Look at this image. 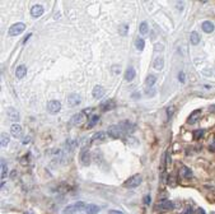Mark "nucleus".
Returning <instances> with one entry per match:
<instances>
[{"label":"nucleus","mask_w":215,"mask_h":214,"mask_svg":"<svg viewBox=\"0 0 215 214\" xmlns=\"http://www.w3.org/2000/svg\"><path fill=\"white\" fill-rule=\"evenodd\" d=\"M159 209V210H172V209L174 208V204L172 203L171 200H167V199H163L159 204H158V207H157Z\"/></svg>","instance_id":"0eeeda50"},{"label":"nucleus","mask_w":215,"mask_h":214,"mask_svg":"<svg viewBox=\"0 0 215 214\" xmlns=\"http://www.w3.org/2000/svg\"><path fill=\"white\" fill-rule=\"evenodd\" d=\"M75 212H78V210H76V208H75L74 204H73V205L65 207L63 209V214H75Z\"/></svg>","instance_id":"a878e982"},{"label":"nucleus","mask_w":215,"mask_h":214,"mask_svg":"<svg viewBox=\"0 0 215 214\" xmlns=\"http://www.w3.org/2000/svg\"><path fill=\"white\" fill-rule=\"evenodd\" d=\"M10 133L14 138H21L23 135V129L19 124H13L10 126Z\"/></svg>","instance_id":"9d476101"},{"label":"nucleus","mask_w":215,"mask_h":214,"mask_svg":"<svg viewBox=\"0 0 215 214\" xmlns=\"http://www.w3.org/2000/svg\"><path fill=\"white\" fill-rule=\"evenodd\" d=\"M8 167H7V163H5V161L1 159V175H0V177H1V180H4L8 176Z\"/></svg>","instance_id":"bb28decb"},{"label":"nucleus","mask_w":215,"mask_h":214,"mask_svg":"<svg viewBox=\"0 0 215 214\" xmlns=\"http://www.w3.org/2000/svg\"><path fill=\"white\" fill-rule=\"evenodd\" d=\"M101 210L98 205H95V204H88L87 208H85V212L87 214H98V212Z\"/></svg>","instance_id":"aec40b11"},{"label":"nucleus","mask_w":215,"mask_h":214,"mask_svg":"<svg viewBox=\"0 0 215 214\" xmlns=\"http://www.w3.org/2000/svg\"><path fill=\"white\" fill-rule=\"evenodd\" d=\"M60 110H61V103L59 101H50L47 103V111L50 113H52V115L60 112Z\"/></svg>","instance_id":"20e7f679"},{"label":"nucleus","mask_w":215,"mask_h":214,"mask_svg":"<svg viewBox=\"0 0 215 214\" xmlns=\"http://www.w3.org/2000/svg\"><path fill=\"white\" fill-rule=\"evenodd\" d=\"M181 176H182L183 178H188L192 176V172H191V170L187 168V167H183L182 170H181Z\"/></svg>","instance_id":"7c9ffc66"},{"label":"nucleus","mask_w":215,"mask_h":214,"mask_svg":"<svg viewBox=\"0 0 215 214\" xmlns=\"http://www.w3.org/2000/svg\"><path fill=\"white\" fill-rule=\"evenodd\" d=\"M148 31H149V27H148V23L146 22H141L140 26H139V32L141 35H146Z\"/></svg>","instance_id":"c756f323"},{"label":"nucleus","mask_w":215,"mask_h":214,"mask_svg":"<svg viewBox=\"0 0 215 214\" xmlns=\"http://www.w3.org/2000/svg\"><path fill=\"white\" fill-rule=\"evenodd\" d=\"M24 214H32V213H24Z\"/></svg>","instance_id":"8fccbe9b"},{"label":"nucleus","mask_w":215,"mask_h":214,"mask_svg":"<svg viewBox=\"0 0 215 214\" xmlns=\"http://www.w3.org/2000/svg\"><path fill=\"white\" fill-rule=\"evenodd\" d=\"M155 82H157V77H155V75H151V74H150L149 77L146 78V80H145L146 85H148V87H150V88H151L153 85L155 84Z\"/></svg>","instance_id":"cd10ccee"},{"label":"nucleus","mask_w":215,"mask_h":214,"mask_svg":"<svg viewBox=\"0 0 215 214\" xmlns=\"http://www.w3.org/2000/svg\"><path fill=\"white\" fill-rule=\"evenodd\" d=\"M132 96H134V98H139V96H140V93H134V94H132Z\"/></svg>","instance_id":"09e8293b"},{"label":"nucleus","mask_w":215,"mask_h":214,"mask_svg":"<svg viewBox=\"0 0 215 214\" xmlns=\"http://www.w3.org/2000/svg\"><path fill=\"white\" fill-rule=\"evenodd\" d=\"M199 214H206V213H205V210H204L202 208H200V209H199Z\"/></svg>","instance_id":"de8ad7c7"},{"label":"nucleus","mask_w":215,"mask_h":214,"mask_svg":"<svg viewBox=\"0 0 215 214\" xmlns=\"http://www.w3.org/2000/svg\"><path fill=\"white\" fill-rule=\"evenodd\" d=\"M173 111H174L173 107H168V110H167V116H168L169 118H171L172 115H173Z\"/></svg>","instance_id":"4c0bfd02"},{"label":"nucleus","mask_w":215,"mask_h":214,"mask_svg":"<svg viewBox=\"0 0 215 214\" xmlns=\"http://www.w3.org/2000/svg\"><path fill=\"white\" fill-rule=\"evenodd\" d=\"M135 47H136V50H139V51H143L144 50V47H145V41L143 40V39H136L135 40Z\"/></svg>","instance_id":"b1692460"},{"label":"nucleus","mask_w":215,"mask_h":214,"mask_svg":"<svg viewBox=\"0 0 215 214\" xmlns=\"http://www.w3.org/2000/svg\"><path fill=\"white\" fill-rule=\"evenodd\" d=\"M21 163L22 164H28L30 163V154H26L23 157V159H21Z\"/></svg>","instance_id":"c9c22d12"},{"label":"nucleus","mask_w":215,"mask_h":214,"mask_svg":"<svg viewBox=\"0 0 215 214\" xmlns=\"http://www.w3.org/2000/svg\"><path fill=\"white\" fill-rule=\"evenodd\" d=\"M190 40H191V44L192 45H197L200 42V36L197 32H191V36H190Z\"/></svg>","instance_id":"393cba45"},{"label":"nucleus","mask_w":215,"mask_h":214,"mask_svg":"<svg viewBox=\"0 0 215 214\" xmlns=\"http://www.w3.org/2000/svg\"><path fill=\"white\" fill-rule=\"evenodd\" d=\"M201 113V111L200 110H196V111H194L192 113H191V116H190V118H188V124H195L197 121V118H199V115Z\"/></svg>","instance_id":"5701e85b"},{"label":"nucleus","mask_w":215,"mask_h":214,"mask_svg":"<svg viewBox=\"0 0 215 214\" xmlns=\"http://www.w3.org/2000/svg\"><path fill=\"white\" fill-rule=\"evenodd\" d=\"M106 139H107V134L103 131L94 133L92 136V141H94V143H103V141H106Z\"/></svg>","instance_id":"9b49d317"},{"label":"nucleus","mask_w":215,"mask_h":214,"mask_svg":"<svg viewBox=\"0 0 215 214\" xmlns=\"http://www.w3.org/2000/svg\"><path fill=\"white\" fill-rule=\"evenodd\" d=\"M93 97L95 99H98V98H102L104 96V88L102 87V85H95V87L93 88Z\"/></svg>","instance_id":"4468645a"},{"label":"nucleus","mask_w":215,"mask_h":214,"mask_svg":"<svg viewBox=\"0 0 215 214\" xmlns=\"http://www.w3.org/2000/svg\"><path fill=\"white\" fill-rule=\"evenodd\" d=\"M24 30H26L24 23L18 22V23H14L13 26H10V28H9V31H8V35L9 36H18V35H21Z\"/></svg>","instance_id":"f03ea898"},{"label":"nucleus","mask_w":215,"mask_h":214,"mask_svg":"<svg viewBox=\"0 0 215 214\" xmlns=\"http://www.w3.org/2000/svg\"><path fill=\"white\" fill-rule=\"evenodd\" d=\"M31 36H32V33H28V35H27V37H26V39H24V41H23V42H24V44H26V42L28 41V39H30Z\"/></svg>","instance_id":"49530a36"},{"label":"nucleus","mask_w":215,"mask_h":214,"mask_svg":"<svg viewBox=\"0 0 215 214\" xmlns=\"http://www.w3.org/2000/svg\"><path fill=\"white\" fill-rule=\"evenodd\" d=\"M80 102H82L80 96H79V94H76V93H71L70 96L68 97V104H69L70 107L78 106V104H80Z\"/></svg>","instance_id":"6e6552de"},{"label":"nucleus","mask_w":215,"mask_h":214,"mask_svg":"<svg viewBox=\"0 0 215 214\" xmlns=\"http://www.w3.org/2000/svg\"><path fill=\"white\" fill-rule=\"evenodd\" d=\"M201 27H202V30H204V32H206V33H211L213 31H214V24L210 21H205V22H202V24H201Z\"/></svg>","instance_id":"412c9836"},{"label":"nucleus","mask_w":215,"mask_h":214,"mask_svg":"<svg viewBox=\"0 0 215 214\" xmlns=\"http://www.w3.org/2000/svg\"><path fill=\"white\" fill-rule=\"evenodd\" d=\"M26 74H27V68H26V65H19L17 70H16V77L18 79H23L26 77Z\"/></svg>","instance_id":"f3484780"},{"label":"nucleus","mask_w":215,"mask_h":214,"mask_svg":"<svg viewBox=\"0 0 215 214\" xmlns=\"http://www.w3.org/2000/svg\"><path fill=\"white\" fill-rule=\"evenodd\" d=\"M144 203L146 204V205H149V204L151 203V198H150V195H146V196L144 198Z\"/></svg>","instance_id":"58836bf2"},{"label":"nucleus","mask_w":215,"mask_h":214,"mask_svg":"<svg viewBox=\"0 0 215 214\" xmlns=\"http://www.w3.org/2000/svg\"><path fill=\"white\" fill-rule=\"evenodd\" d=\"M153 66H154L155 70H162L164 66V59L162 58V56H158V58L154 60V63H153Z\"/></svg>","instance_id":"6ab92c4d"},{"label":"nucleus","mask_w":215,"mask_h":214,"mask_svg":"<svg viewBox=\"0 0 215 214\" xmlns=\"http://www.w3.org/2000/svg\"><path fill=\"white\" fill-rule=\"evenodd\" d=\"M120 126L122 127V130L125 131V134H129V133H132L135 130V125L130 121H122V122H120Z\"/></svg>","instance_id":"ddd939ff"},{"label":"nucleus","mask_w":215,"mask_h":214,"mask_svg":"<svg viewBox=\"0 0 215 214\" xmlns=\"http://www.w3.org/2000/svg\"><path fill=\"white\" fill-rule=\"evenodd\" d=\"M84 121V113L83 112H78L73 115V117L70 118V125H74V126H79L82 125Z\"/></svg>","instance_id":"39448f33"},{"label":"nucleus","mask_w":215,"mask_h":214,"mask_svg":"<svg viewBox=\"0 0 215 214\" xmlns=\"http://www.w3.org/2000/svg\"><path fill=\"white\" fill-rule=\"evenodd\" d=\"M127 31H129L127 24H122V26H120V28H118V32H120L121 36H127Z\"/></svg>","instance_id":"473e14b6"},{"label":"nucleus","mask_w":215,"mask_h":214,"mask_svg":"<svg viewBox=\"0 0 215 214\" xmlns=\"http://www.w3.org/2000/svg\"><path fill=\"white\" fill-rule=\"evenodd\" d=\"M98 121H99V116H98V115H93L92 117H90L89 122H88V129H92V127H93Z\"/></svg>","instance_id":"c85d7f7f"},{"label":"nucleus","mask_w":215,"mask_h":214,"mask_svg":"<svg viewBox=\"0 0 215 214\" xmlns=\"http://www.w3.org/2000/svg\"><path fill=\"white\" fill-rule=\"evenodd\" d=\"M135 77H136V71H135V69H134L132 66L127 68L126 73H125V80H126V82H132Z\"/></svg>","instance_id":"2eb2a0df"},{"label":"nucleus","mask_w":215,"mask_h":214,"mask_svg":"<svg viewBox=\"0 0 215 214\" xmlns=\"http://www.w3.org/2000/svg\"><path fill=\"white\" fill-rule=\"evenodd\" d=\"M0 144H1V147H7L9 144V141H10V138H9V135L7 134V133H1V135H0Z\"/></svg>","instance_id":"4be33fe9"},{"label":"nucleus","mask_w":215,"mask_h":214,"mask_svg":"<svg viewBox=\"0 0 215 214\" xmlns=\"http://www.w3.org/2000/svg\"><path fill=\"white\" fill-rule=\"evenodd\" d=\"M108 214H123V213L120 212V210H115V209H112V210L108 212Z\"/></svg>","instance_id":"37998d69"},{"label":"nucleus","mask_w":215,"mask_h":214,"mask_svg":"<svg viewBox=\"0 0 215 214\" xmlns=\"http://www.w3.org/2000/svg\"><path fill=\"white\" fill-rule=\"evenodd\" d=\"M211 214H215V212H211Z\"/></svg>","instance_id":"3c124183"},{"label":"nucleus","mask_w":215,"mask_h":214,"mask_svg":"<svg viewBox=\"0 0 215 214\" xmlns=\"http://www.w3.org/2000/svg\"><path fill=\"white\" fill-rule=\"evenodd\" d=\"M78 144H79V140L69 138V139L65 141V152L66 153H68V152H73L76 147H78Z\"/></svg>","instance_id":"423d86ee"},{"label":"nucleus","mask_w":215,"mask_h":214,"mask_svg":"<svg viewBox=\"0 0 215 214\" xmlns=\"http://www.w3.org/2000/svg\"><path fill=\"white\" fill-rule=\"evenodd\" d=\"M80 162H82V164H84V166H89V163H90V153L88 150L80 153Z\"/></svg>","instance_id":"a211bd4d"},{"label":"nucleus","mask_w":215,"mask_h":214,"mask_svg":"<svg viewBox=\"0 0 215 214\" xmlns=\"http://www.w3.org/2000/svg\"><path fill=\"white\" fill-rule=\"evenodd\" d=\"M7 115H8V117L10 118L12 121H14V122L19 121V118H21V117H19V112H18L14 107H9V108H8Z\"/></svg>","instance_id":"f8f14e48"},{"label":"nucleus","mask_w":215,"mask_h":214,"mask_svg":"<svg viewBox=\"0 0 215 214\" xmlns=\"http://www.w3.org/2000/svg\"><path fill=\"white\" fill-rule=\"evenodd\" d=\"M192 213H194V209L192 208H187L182 214H192Z\"/></svg>","instance_id":"a19ab883"},{"label":"nucleus","mask_w":215,"mask_h":214,"mask_svg":"<svg viewBox=\"0 0 215 214\" xmlns=\"http://www.w3.org/2000/svg\"><path fill=\"white\" fill-rule=\"evenodd\" d=\"M178 79H180V82H182V83L185 82V74L182 73V71H181V73L178 74Z\"/></svg>","instance_id":"ea45409f"},{"label":"nucleus","mask_w":215,"mask_h":214,"mask_svg":"<svg viewBox=\"0 0 215 214\" xmlns=\"http://www.w3.org/2000/svg\"><path fill=\"white\" fill-rule=\"evenodd\" d=\"M16 176H17V171L14 170V171H12V173H10V178H16Z\"/></svg>","instance_id":"a18cd8bd"},{"label":"nucleus","mask_w":215,"mask_h":214,"mask_svg":"<svg viewBox=\"0 0 215 214\" xmlns=\"http://www.w3.org/2000/svg\"><path fill=\"white\" fill-rule=\"evenodd\" d=\"M107 134L109 135V138H113V139H120L125 135V131L122 130V127L120 125H111L107 130Z\"/></svg>","instance_id":"f257e3e1"},{"label":"nucleus","mask_w":215,"mask_h":214,"mask_svg":"<svg viewBox=\"0 0 215 214\" xmlns=\"http://www.w3.org/2000/svg\"><path fill=\"white\" fill-rule=\"evenodd\" d=\"M154 50H155V51H163V50H164V46L162 45V44H157V45L154 46Z\"/></svg>","instance_id":"e433bc0d"},{"label":"nucleus","mask_w":215,"mask_h":214,"mask_svg":"<svg viewBox=\"0 0 215 214\" xmlns=\"http://www.w3.org/2000/svg\"><path fill=\"white\" fill-rule=\"evenodd\" d=\"M74 205H75V208H76V210H79V212H80V210H85V208H87V205H85L83 201H76Z\"/></svg>","instance_id":"72a5a7b5"},{"label":"nucleus","mask_w":215,"mask_h":214,"mask_svg":"<svg viewBox=\"0 0 215 214\" xmlns=\"http://www.w3.org/2000/svg\"><path fill=\"white\" fill-rule=\"evenodd\" d=\"M204 136V130H195L194 131V138L195 139H200V138H202Z\"/></svg>","instance_id":"f704fd0d"},{"label":"nucleus","mask_w":215,"mask_h":214,"mask_svg":"<svg viewBox=\"0 0 215 214\" xmlns=\"http://www.w3.org/2000/svg\"><path fill=\"white\" fill-rule=\"evenodd\" d=\"M143 181V178H141V176L140 175H134L132 177H130L127 180V181H125V187H129V189H134V187H137L139 185L141 184Z\"/></svg>","instance_id":"7ed1b4c3"},{"label":"nucleus","mask_w":215,"mask_h":214,"mask_svg":"<svg viewBox=\"0 0 215 214\" xmlns=\"http://www.w3.org/2000/svg\"><path fill=\"white\" fill-rule=\"evenodd\" d=\"M31 141V136H26L24 139H23V144H27V143Z\"/></svg>","instance_id":"c03bdc74"},{"label":"nucleus","mask_w":215,"mask_h":214,"mask_svg":"<svg viewBox=\"0 0 215 214\" xmlns=\"http://www.w3.org/2000/svg\"><path fill=\"white\" fill-rule=\"evenodd\" d=\"M44 12H45L44 7H42L41 4H36V5H33L31 9V16L33 18H40L42 14H44Z\"/></svg>","instance_id":"1a4fd4ad"},{"label":"nucleus","mask_w":215,"mask_h":214,"mask_svg":"<svg viewBox=\"0 0 215 214\" xmlns=\"http://www.w3.org/2000/svg\"><path fill=\"white\" fill-rule=\"evenodd\" d=\"M79 145H80V149H82V152H87L88 148H89V145H90V139L87 136H83L82 139L79 140Z\"/></svg>","instance_id":"dca6fc26"},{"label":"nucleus","mask_w":215,"mask_h":214,"mask_svg":"<svg viewBox=\"0 0 215 214\" xmlns=\"http://www.w3.org/2000/svg\"><path fill=\"white\" fill-rule=\"evenodd\" d=\"M146 94H148V96H154L155 91H154V89H151V91H150V89H146Z\"/></svg>","instance_id":"79ce46f5"},{"label":"nucleus","mask_w":215,"mask_h":214,"mask_svg":"<svg viewBox=\"0 0 215 214\" xmlns=\"http://www.w3.org/2000/svg\"><path fill=\"white\" fill-rule=\"evenodd\" d=\"M103 111H107V110H112L115 108V102L113 101H107L106 103H103Z\"/></svg>","instance_id":"2f4dec72"}]
</instances>
